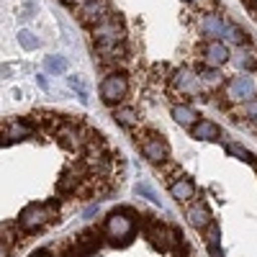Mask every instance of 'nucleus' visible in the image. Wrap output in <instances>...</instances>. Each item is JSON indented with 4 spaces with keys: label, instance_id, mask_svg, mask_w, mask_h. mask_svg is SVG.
Wrapping results in <instances>:
<instances>
[{
    "label": "nucleus",
    "instance_id": "1",
    "mask_svg": "<svg viewBox=\"0 0 257 257\" xmlns=\"http://www.w3.org/2000/svg\"><path fill=\"white\" fill-rule=\"evenodd\" d=\"M134 231V221L126 216V213H111L108 219H105V234L113 239V242H123L132 237Z\"/></svg>",
    "mask_w": 257,
    "mask_h": 257
},
{
    "label": "nucleus",
    "instance_id": "2",
    "mask_svg": "<svg viewBox=\"0 0 257 257\" xmlns=\"http://www.w3.org/2000/svg\"><path fill=\"white\" fill-rule=\"evenodd\" d=\"M52 213H54V208H49V206H26L18 216V224L24 229H39L52 219Z\"/></svg>",
    "mask_w": 257,
    "mask_h": 257
},
{
    "label": "nucleus",
    "instance_id": "3",
    "mask_svg": "<svg viewBox=\"0 0 257 257\" xmlns=\"http://www.w3.org/2000/svg\"><path fill=\"white\" fill-rule=\"evenodd\" d=\"M226 95H229V100L249 103L254 98V82H252V77H244V75L231 77L229 85H226Z\"/></svg>",
    "mask_w": 257,
    "mask_h": 257
},
{
    "label": "nucleus",
    "instance_id": "4",
    "mask_svg": "<svg viewBox=\"0 0 257 257\" xmlns=\"http://www.w3.org/2000/svg\"><path fill=\"white\" fill-rule=\"evenodd\" d=\"M126 90H128V82H126L123 75H108V77L103 80V85H100V95H103L105 103L121 100L126 95Z\"/></svg>",
    "mask_w": 257,
    "mask_h": 257
},
{
    "label": "nucleus",
    "instance_id": "5",
    "mask_svg": "<svg viewBox=\"0 0 257 257\" xmlns=\"http://www.w3.org/2000/svg\"><path fill=\"white\" fill-rule=\"evenodd\" d=\"M142 152L149 162H162L167 157V144L160 139V137H149L144 144H142Z\"/></svg>",
    "mask_w": 257,
    "mask_h": 257
},
{
    "label": "nucleus",
    "instance_id": "6",
    "mask_svg": "<svg viewBox=\"0 0 257 257\" xmlns=\"http://www.w3.org/2000/svg\"><path fill=\"white\" fill-rule=\"evenodd\" d=\"M229 59V49L221 44V41H208L206 44V62L211 64V67H219V64H224Z\"/></svg>",
    "mask_w": 257,
    "mask_h": 257
},
{
    "label": "nucleus",
    "instance_id": "7",
    "mask_svg": "<svg viewBox=\"0 0 257 257\" xmlns=\"http://www.w3.org/2000/svg\"><path fill=\"white\" fill-rule=\"evenodd\" d=\"M95 36H98V47L100 49H111L113 44H118V26L116 24H105V26H98V31H95Z\"/></svg>",
    "mask_w": 257,
    "mask_h": 257
},
{
    "label": "nucleus",
    "instance_id": "8",
    "mask_svg": "<svg viewBox=\"0 0 257 257\" xmlns=\"http://www.w3.org/2000/svg\"><path fill=\"white\" fill-rule=\"evenodd\" d=\"M193 137L203 139V142H216L221 137V128L213 121H198L196 126H193Z\"/></svg>",
    "mask_w": 257,
    "mask_h": 257
},
{
    "label": "nucleus",
    "instance_id": "9",
    "mask_svg": "<svg viewBox=\"0 0 257 257\" xmlns=\"http://www.w3.org/2000/svg\"><path fill=\"white\" fill-rule=\"evenodd\" d=\"M152 239H155V244L160 247V249H170V247H175V242H178V234L173 231V229H167V226H155L152 229Z\"/></svg>",
    "mask_w": 257,
    "mask_h": 257
},
{
    "label": "nucleus",
    "instance_id": "10",
    "mask_svg": "<svg viewBox=\"0 0 257 257\" xmlns=\"http://www.w3.org/2000/svg\"><path fill=\"white\" fill-rule=\"evenodd\" d=\"M170 193H173L175 201H190L193 196H196V185H193L190 180H185V178H178L173 185H170Z\"/></svg>",
    "mask_w": 257,
    "mask_h": 257
},
{
    "label": "nucleus",
    "instance_id": "11",
    "mask_svg": "<svg viewBox=\"0 0 257 257\" xmlns=\"http://www.w3.org/2000/svg\"><path fill=\"white\" fill-rule=\"evenodd\" d=\"M188 221H190V226H196V229H206V226H211V213H208V208L206 206H193L190 211H188Z\"/></svg>",
    "mask_w": 257,
    "mask_h": 257
},
{
    "label": "nucleus",
    "instance_id": "12",
    "mask_svg": "<svg viewBox=\"0 0 257 257\" xmlns=\"http://www.w3.org/2000/svg\"><path fill=\"white\" fill-rule=\"evenodd\" d=\"M173 118H175L180 126H196L198 113L193 111L190 105H175V108H173Z\"/></svg>",
    "mask_w": 257,
    "mask_h": 257
},
{
    "label": "nucleus",
    "instance_id": "13",
    "mask_svg": "<svg viewBox=\"0 0 257 257\" xmlns=\"http://www.w3.org/2000/svg\"><path fill=\"white\" fill-rule=\"evenodd\" d=\"M67 85H70V88L77 93V98H80V103H82V105H88V103H90L88 85H85V80H82L80 75H70V77H67Z\"/></svg>",
    "mask_w": 257,
    "mask_h": 257
},
{
    "label": "nucleus",
    "instance_id": "14",
    "mask_svg": "<svg viewBox=\"0 0 257 257\" xmlns=\"http://www.w3.org/2000/svg\"><path fill=\"white\" fill-rule=\"evenodd\" d=\"M201 29H203L206 36H221L226 26L221 24V18H216V16H206V18H203V24H201Z\"/></svg>",
    "mask_w": 257,
    "mask_h": 257
},
{
    "label": "nucleus",
    "instance_id": "15",
    "mask_svg": "<svg viewBox=\"0 0 257 257\" xmlns=\"http://www.w3.org/2000/svg\"><path fill=\"white\" fill-rule=\"evenodd\" d=\"M175 88L178 90H193L196 88V77H193V72L190 70H180V72H175Z\"/></svg>",
    "mask_w": 257,
    "mask_h": 257
},
{
    "label": "nucleus",
    "instance_id": "16",
    "mask_svg": "<svg viewBox=\"0 0 257 257\" xmlns=\"http://www.w3.org/2000/svg\"><path fill=\"white\" fill-rule=\"evenodd\" d=\"M103 11H105V3H103V0H88V3H85L82 16L88 18V21H95V18H103Z\"/></svg>",
    "mask_w": 257,
    "mask_h": 257
},
{
    "label": "nucleus",
    "instance_id": "17",
    "mask_svg": "<svg viewBox=\"0 0 257 257\" xmlns=\"http://www.w3.org/2000/svg\"><path fill=\"white\" fill-rule=\"evenodd\" d=\"M31 134V126H26V123H13V126H8L6 128V142H16V139H24V137H29Z\"/></svg>",
    "mask_w": 257,
    "mask_h": 257
},
{
    "label": "nucleus",
    "instance_id": "18",
    "mask_svg": "<svg viewBox=\"0 0 257 257\" xmlns=\"http://www.w3.org/2000/svg\"><path fill=\"white\" fill-rule=\"evenodd\" d=\"M44 70H47V72H67V59L49 54V57L44 59Z\"/></svg>",
    "mask_w": 257,
    "mask_h": 257
},
{
    "label": "nucleus",
    "instance_id": "19",
    "mask_svg": "<svg viewBox=\"0 0 257 257\" xmlns=\"http://www.w3.org/2000/svg\"><path fill=\"white\" fill-rule=\"evenodd\" d=\"M16 36H18L21 47H24L26 52H31V49H36V47H39V39H36V36H34V34L29 31V29H21V31H18Z\"/></svg>",
    "mask_w": 257,
    "mask_h": 257
},
{
    "label": "nucleus",
    "instance_id": "20",
    "mask_svg": "<svg viewBox=\"0 0 257 257\" xmlns=\"http://www.w3.org/2000/svg\"><path fill=\"white\" fill-rule=\"evenodd\" d=\"M208 252H211V257H221V252H219V226L216 224L208 226Z\"/></svg>",
    "mask_w": 257,
    "mask_h": 257
},
{
    "label": "nucleus",
    "instance_id": "21",
    "mask_svg": "<svg viewBox=\"0 0 257 257\" xmlns=\"http://www.w3.org/2000/svg\"><path fill=\"white\" fill-rule=\"evenodd\" d=\"M113 118H116L121 126H134V123L139 121V116H137L132 108H118V111L113 113Z\"/></svg>",
    "mask_w": 257,
    "mask_h": 257
},
{
    "label": "nucleus",
    "instance_id": "22",
    "mask_svg": "<svg viewBox=\"0 0 257 257\" xmlns=\"http://www.w3.org/2000/svg\"><path fill=\"white\" fill-rule=\"evenodd\" d=\"M229 155L239 157V160H244V162H249V165H254V162H257V160H254V155H252V152H247V149H244L242 144H229Z\"/></svg>",
    "mask_w": 257,
    "mask_h": 257
},
{
    "label": "nucleus",
    "instance_id": "23",
    "mask_svg": "<svg viewBox=\"0 0 257 257\" xmlns=\"http://www.w3.org/2000/svg\"><path fill=\"white\" fill-rule=\"evenodd\" d=\"M137 196H144L149 203H160V196H157V193L149 188L147 183H139V185H137Z\"/></svg>",
    "mask_w": 257,
    "mask_h": 257
},
{
    "label": "nucleus",
    "instance_id": "24",
    "mask_svg": "<svg viewBox=\"0 0 257 257\" xmlns=\"http://www.w3.org/2000/svg\"><path fill=\"white\" fill-rule=\"evenodd\" d=\"M75 185H77V178H75V175H64V178L59 180L57 190H59V193H70V190H72Z\"/></svg>",
    "mask_w": 257,
    "mask_h": 257
},
{
    "label": "nucleus",
    "instance_id": "25",
    "mask_svg": "<svg viewBox=\"0 0 257 257\" xmlns=\"http://www.w3.org/2000/svg\"><path fill=\"white\" fill-rule=\"evenodd\" d=\"M224 34H226V39H229V41H237V44H239V41H244V31H239L237 26H226V29H224Z\"/></svg>",
    "mask_w": 257,
    "mask_h": 257
},
{
    "label": "nucleus",
    "instance_id": "26",
    "mask_svg": "<svg viewBox=\"0 0 257 257\" xmlns=\"http://www.w3.org/2000/svg\"><path fill=\"white\" fill-rule=\"evenodd\" d=\"M247 116L257 121V100H249V103H247Z\"/></svg>",
    "mask_w": 257,
    "mask_h": 257
},
{
    "label": "nucleus",
    "instance_id": "27",
    "mask_svg": "<svg viewBox=\"0 0 257 257\" xmlns=\"http://www.w3.org/2000/svg\"><path fill=\"white\" fill-rule=\"evenodd\" d=\"M13 72V64H0V80H6V75Z\"/></svg>",
    "mask_w": 257,
    "mask_h": 257
},
{
    "label": "nucleus",
    "instance_id": "28",
    "mask_svg": "<svg viewBox=\"0 0 257 257\" xmlns=\"http://www.w3.org/2000/svg\"><path fill=\"white\" fill-rule=\"evenodd\" d=\"M8 254H11L8 244H6V242H0V257H8Z\"/></svg>",
    "mask_w": 257,
    "mask_h": 257
},
{
    "label": "nucleus",
    "instance_id": "29",
    "mask_svg": "<svg viewBox=\"0 0 257 257\" xmlns=\"http://www.w3.org/2000/svg\"><path fill=\"white\" fill-rule=\"evenodd\" d=\"M36 82H39V85H41V88H44V90H49V82H47V80H44V77H41V75H39V77H36Z\"/></svg>",
    "mask_w": 257,
    "mask_h": 257
},
{
    "label": "nucleus",
    "instance_id": "30",
    "mask_svg": "<svg viewBox=\"0 0 257 257\" xmlns=\"http://www.w3.org/2000/svg\"><path fill=\"white\" fill-rule=\"evenodd\" d=\"M67 3H88V0H67Z\"/></svg>",
    "mask_w": 257,
    "mask_h": 257
}]
</instances>
